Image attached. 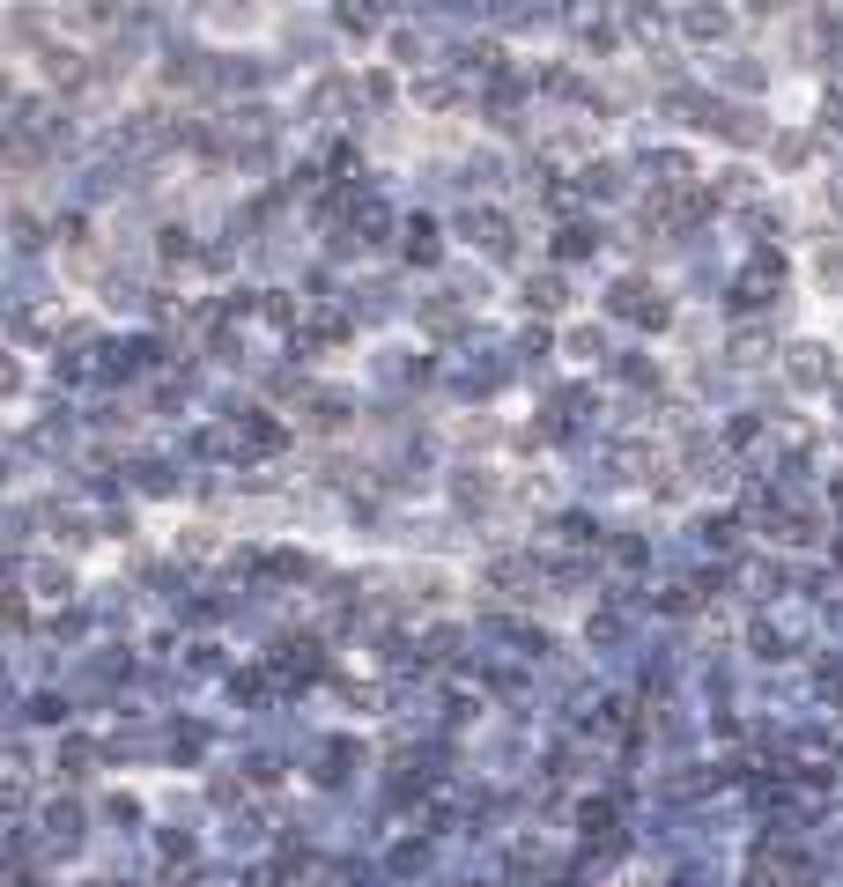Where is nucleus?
Returning a JSON list of instances; mask_svg holds the SVG:
<instances>
[{
    "mask_svg": "<svg viewBox=\"0 0 843 887\" xmlns=\"http://www.w3.org/2000/svg\"><path fill=\"white\" fill-rule=\"evenodd\" d=\"M681 23H688V37H718V30H725V8L696 0V8H681Z\"/></svg>",
    "mask_w": 843,
    "mask_h": 887,
    "instance_id": "obj_1",
    "label": "nucleus"
}]
</instances>
